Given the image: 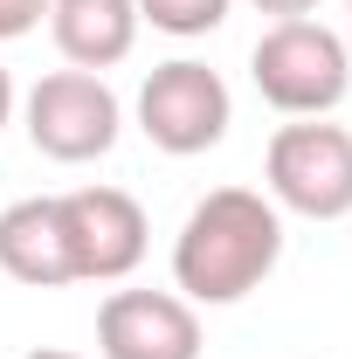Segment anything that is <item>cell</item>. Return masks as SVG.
Segmentation results:
<instances>
[{"label": "cell", "mask_w": 352, "mask_h": 359, "mask_svg": "<svg viewBox=\"0 0 352 359\" xmlns=\"http://www.w3.org/2000/svg\"><path fill=\"white\" fill-rule=\"evenodd\" d=\"M283 256V215L276 201L249 187H215L194 201V215L173 242V283L187 304H242Z\"/></svg>", "instance_id": "cell-1"}, {"label": "cell", "mask_w": 352, "mask_h": 359, "mask_svg": "<svg viewBox=\"0 0 352 359\" xmlns=\"http://www.w3.org/2000/svg\"><path fill=\"white\" fill-rule=\"evenodd\" d=\"M249 76L283 118H325L352 83V55L325 21H276L249 55Z\"/></svg>", "instance_id": "cell-2"}, {"label": "cell", "mask_w": 352, "mask_h": 359, "mask_svg": "<svg viewBox=\"0 0 352 359\" xmlns=\"http://www.w3.org/2000/svg\"><path fill=\"white\" fill-rule=\"evenodd\" d=\"M269 194H276V208H290V215H304V222H339L352 215V132L346 125H283V132L269 138Z\"/></svg>", "instance_id": "cell-3"}, {"label": "cell", "mask_w": 352, "mask_h": 359, "mask_svg": "<svg viewBox=\"0 0 352 359\" xmlns=\"http://www.w3.org/2000/svg\"><path fill=\"white\" fill-rule=\"evenodd\" d=\"M228 83H221L208 62H159L145 90H138V132L152 138L159 152H173V159H194V152H208L221 145L228 132Z\"/></svg>", "instance_id": "cell-4"}, {"label": "cell", "mask_w": 352, "mask_h": 359, "mask_svg": "<svg viewBox=\"0 0 352 359\" xmlns=\"http://www.w3.org/2000/svg\"><path fill=\"white\" fill-rule=\"evenodd\" d=\"M28 138L42 159H62V166H83V159H104L118 145V97L104 76L90 69H55L28 90Z\"/></svg>", "instance_id": "cell-5"}, {"label": "cell", "mask_w": 352, "mask_h": 359, "mask_svg": "<svg viewBox=\"0 0 352 359\" xmlns=\"http://www.w3.org/2000/svg\"><path fill=\"white\" fill-rule=\"evenodd\" d=\"M62 228H69V263L83 283H118L145 263V208L125 187H76L62 194Z\"/></svg>", "instance_id": "cell-6"}, {"label": "cell", "mask_w": 352, "mask_h": 359, "mask_svg": "<svg viewBox=\"0 0 352 359\" xmlns=\"http://www.w3.org/2000/svg\"><path fill=\"white\" fill-rule=\"evenodd\" d=\"M104 359H201V318L173 290H111L97 311Z\"/></svg>", "instance_id": "cell-7"}, {"label": "cell", "mask_w": 352, "mask_h": 359, "mask_svg": "<svg viewBox=\"0 0 352 359\" xmlns=\"http://www.w3.org/2000/svg\"><path fill=\"white\" fill-rule=\"evenodd\" d=\"M0 269L14 283H35V290L76 283L69 228H62V194H28V201L0 208Z\"/></svg>", "instance_id": "cell-8"}, {"label": "cell", "mask_w": 352, "mask_h": 359, "mask_svg": "<svg viewBox=\"0 0 352 359\" xmlns=\"http://www.w3.org/2000/svg\"><path fill=\"white\" fill-rule=\"evenodd\" d=\"M48 28L55 48L76 62V69H111L125 62L138 42V0H48Z\"/></svg>", "instance_id": "cell-9"}, {"label": "cell", "mask_w": 352, "mask_h": 359, "mask_svg": "<svg viewBox=\"0 0 352 359\" xmlns=\"http://www.w3.org/2000/svg\"><path fill=\"white\" fill-rule=\"evenodd\" d=\"M138 21H152L159 35H208L228 21V0H138Z\"/></svg>", "instance_id": "cell-10"}, {"label": "cell", "mask_w": 352, "mask_h": 359, "mask_svg": "<svg viewBox=\"0 0 352 359\" xmlns=\"http://www.w3.org/2000/svg\"><path fill=\"white\" fill-rule=\"evenodd\" d=\"M42 14H48V0H0V42L28 35V28H35Z\"/></svg>", "instance_id": "cell-11"}, {"label": "cell", "mask_w": 352, "mask_h": 359, "mask_svg": "<svg viewBox=\"0 0 352 359\" xmlns=\"http://www.w3.org/2000/svg\"><path fill=\"white\" fill-rule=\"evenodd\" d=\"M256 7H263V14H276V21H304L318 0H256Z\"/></svg>", "instance_id": "cell-12"}, {"label": "cell", "mask_w": 352, "mask_h": 359, "mask_svg": "<svg viewBox=\"0 0 352 359\" xmlns=\"http://www.w3.org/2000/svg\"><path fill=\"white\" fill-rule=\"evenodd\" d=\"M7 118H14V76L0 69V125H7Z\"/></svg>", "instance_id": "cell-13"}, {"label": "cell", "mask_w": 352, "mask_h": 359, "mask_svg": "<svg viewBox=\"0 0 352 359\" xmlns=\"http://www.w3.org/2000/svg\"><path fill=\"white\" fill-rule=\"evenodd\" d=\"M28 359H83V353H62V346H35Z\"/></svg>", "instance_id": "cell-14"}, {"label": "cell", "mask_w": 352, "mask_h": 359, "mask_svg": "<svg viewBox=\"0 0 352 359\" xmlns=\"http://www.w3.org/2000/svg\"><path fill=\"white\" fill-rule=\"evenodd\" d=\"M346 14H352V0H346Z\"/></svg>", "instance_id": "cell-15"}]
</instances>
